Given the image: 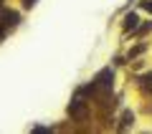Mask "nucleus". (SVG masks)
Here are the masks:
<instances>
[{"instance_id": "1", "label": "nucleus", "mask_w": 152, "mask_h": 134, "mask_svg": "<svg viewBox=\"0 0 152 134\" xmlns=\"http://www.w3.org/2000/svg\"><path fill=\"white\" fill-rule=\"evenodd\" d=\"M69 111H71V117H76V119H84V117H86V106H84V101H81V99H76V101L71 104V109H69Z\"/></svg>"}, {"instance_id": "2", "label": "nucleus", "mask_w": 152, "mask_h": 134, "mask_svg": "<svg viewBox=\"0 0 152 134\" xmlns=\"http://www.w3.org/2000/svg\"><path fill=\"white\" fill-rule=\"evenodd\" d=\"M96 81H99L102 86H109V84H112V68H104L102 74L96 76Z\"/></svg>"}, {"instance_id": "3", "label": "nucleus", "mask_w": 152, "mask_h": 134, "mask_svg": "<svg viewBox=\"0 0 152 134\" xmlns=\"http://www.w3.org/2000/svg\"><path fill=\"white\" fill-rule=\"evenodd\" d=\"M124 25H127V31H129V28L134 31V28H137V15H134V13H129V15H127V23H124Z\"/></svg>"}, {"instance_id": "4", "label": "nucleus", "mask_w": 152, "mask_h": 134, "mask_svg": "<svg viewBox=\"0 0 152 134\" xmlns=\"http://www.w3.org/2000/svg\"><path fill=\"white\" fill-rule=\"evenodd\" d=\"M142 8H145V10H150V13H152V0H142Z\"/></svg>"}, {"instance_id": "5", "label": "nucleus", "mask_w": 152, "mask_h": 134, "mask_svg": "<svg viewBox=\"0 0 152 134\" xmlns=\"http://www.w3.org/2000/svg\"><path fill=\"white\" fill-rule=\"evenodd\" d=\"M145 81H147V89H150V91H152V76H147Z\"/></svg>"}, {"instance_id": "6", "label": "nucleus", "mask_w": 152, "mask_h": 134, "mask_svg": "<svg viewBox=\"0 0 152 134\" xmlns=\"http://www.w3.org/2000/svg\"><path fill=\"white\" fill-rule=\"evenodd\" d=\"M33 3H36V0H26V5H28V8H31V5H33Z\"/></svg>"}]
</instances>
